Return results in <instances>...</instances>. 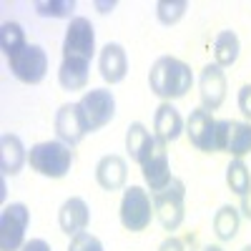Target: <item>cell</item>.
<instances>
[{
    "label": "cell",
    "instance_id": "f546056e",
    "mask_svg": "<svg viewBox=\"0 0 251 251\" xmlns=\"http://www.w3.org/2000/svg\"><path fill=\"white\" fill-rule=\"evenodd\" d=\"M20 251H50V244L43 239H30V241H25V246Z\"/></svg>",
    "mask_w": 251,
    "mask_h": 251
},
{
    "label": "cell",
    "instance_id": "ac0fdd59",
    "mask_svg": "<svg viewBox=\"0 0 251 251\" xmlns=\"http://www.w3.org/2000/svg\"><path fill=\"white\" fill-rule=\"evenodd\" d=\"M25 161H28L25 146L18 136L5 133L0 138V169H3V176H18Z\"/></svg>",
    "mask_w": 251,
    "mask_h": 251
},
{
    "label": "cell",
    "instance_id": "1f68e13d",
    "mask_svg": "<svg viewBox=\"0 0 251 251\" xmlns=\"http://www.w3.org/2000/svg\"><path fill=\"white\" fill-rule=\"evenodd\" d=\"M201 251H224V249H221V246H214V244H211V246H203Z\"/></svg>",
    "mask_w": 251,
    "mask_h": 251
},
{
    "label": "cell",
    "instance_id": "44dd1931",
    "mask_svg": "<svg viewBox=\"0 0 251 251\" xmlns=\"http://www.w3.org/2000/svg\"><path fill=\"white\" fill-rule=\"evenodd\" d=\"M239 226H241V214H239V208H234L231 203H224L219 211L214 214V234L221 241L236 239Z\"/></svg>",
    "mask_w": 251,
    "mask_h": 251
},
{
    "label": "cell",
    "instance_id": "277c9868",
    "mask_svg": "<svg viewBox=\"0 0 251 251\" xmlns=\"http://www.w3.org/2000/svg\"><path fill=\"white\" fill-rule=\"evenodd\" d=\"M118 216H121L123 228H128V231H146L151 224V216H153V199L141 186L126 188Z\"/></svg>",
    "mask_w": 251,
    "mask_h": 251
},
{
    "label": "cell",
    "instance_id": "83f0119b",
    "mask_svg": "<svg viewBox=\"0 0 251 251\" xmlns=\"http://www.w3.org/2000/svg\"><path fill=\"white\" fill-rule=\"evenodd\" d=\"M236 103H239V111L244 113V118L251 121V83H244V86L239 88Z\"/></svg>",
    "mask_w": 251,
    "mask_h": 251
},
{
    "label": "cell",
    "instance_id": "d4e9b609",
    "mask_svg": "<svg viewBox=\"0 0 251 251\" xmlns=\"http://www.w3.org/2000/svg\"><path fill=\"white\" fill-rule=\"evenodd\" d=\"M186 10H188L186 0H161V3H156V18L163 25H176L186 15Z\"/></svg>",
    "mask_w": 251,
    "mask_h": 251
},
{
    "label": "cell",
    "instance_id": "e0dca14e",
    "mask_svg": "<svg viewBox=\"0 0 251 251\" xmlns=\"http://www.w3.org/2000/svg\"><path fill=\"white\" fill-rule=\"evenodd\" d=\"M183 128H186V123H183L181 113L171 106V103L163 100L153 113V136L163 143H171L183 133Z\"/></svg>",
    "mask_w": 251,
    "mask_h": 251
},
{
    "label": "cell",
    "instance_id": "9c48e42d",
    "mask_svg": "<svg viewBox=\"0 0 251 251\" xmlns=\"http://www.w3.org/2000/svg\"><path fill=\"white\" fill-rule=\"evenodd\" d=\"M216 151L244 158L251 153V123L246 121H219L216 123Z\"/></svg>",
    "mask_w": 251,
    "mask_h": 251
},
{
    "label": "cell",
    "instance_id": "d6a6232c",
    "mask_svg": "<svg viewBox=\"0 0 251 251\" xmlns=\"http://www.w3.org/2000/svg\"><path fill=\"white\" fill-rule=\"evenodd\" d=\"M241 251H251V244H246V246H244V249H241Z\"/></svg>",
    "mask_w": 251,
    "mask_h": 251
},
{
    "label": "cell",
    "instance_id": "7c38bea8",
    "mask_svg": "<svg viewBox=\"0 0 251 251\" xmlns=\"http://www.w3.org/2000/svg\"><path fill=\"white\" fill-rule=\"evenodd\" d=\"M141 174H143L146 186L151 188V194L161 191V188L174 178L171 176V163H169V151H166V143L163 141L156 138L151 153L146 156V161L141 163Z\"/></svg>",
    "mask_w": 251,
    "mask_h": 251
},
{
    "label": "cell",
    "instance_id": "484cf974",
    "mask_svg": "<svg viewBox=\"0 0 251 251\" xmlns=\"http://www.w3.org/2000/svg\"><path fill=\"white\" fill-rule=\"evenodd\" d=\"M35 10L43 18H71L75 10V3L73 0H46V3H35Z\"/></svg>",
    "mask_w": 251,
    "mask_h": 251
},
{
    "label": "cell",
    "instance_id": "4fadbf2b",
    "mask_svg": "<svg viewBox=\"0 0 251 251\" xmlns=\"http://www.w3.org/2000/svg\"><path fill=\"white\" fill-rule=\"evenodd\" d=\"M199 96H201V108L216 111L224 98H226V75L216 63H208L201 68L199 75Z\"/></svg>",
    "mask_w": 251,
    "mask_h": 251
},
{
    "label": "cell",
    "instance_id": "5bb4252c",
    "mask_svg": "<svg viewBox=\"0 0 251 251\" xmlns=\"http://www.w3.org/2000/svg\"><path fill=\"white\" fill-rule=\"evenodd\" d=\"M91 221V211L88 203L83 201L80 196H71L68 201H63V206L58 208V226L63 234L68 236H78L88 228Z\"/></svg>",
    "mask_w": 251,
    "mask_h": 251
},
{
    "label": "cell",
    "instance_id": "8fae6325",
    "mask_svg": "<svg viewBox=\"0 0 251 251\" xmlns=\"http://www.w3.org/2000/svg\"><path fill=\"white\" fill-rule=\"evenodd\" d=\"M216 118L211 116V111L206 108H196L191 111L186 121V136L191 141V146H196L203 153H214L216 151Z\"/></svg>",
    "mask_w": 251,
    "mask_h": 251
},
{
    "label": "cell",
    "instance_id": "d6986e66",
    "mask_svg": "<svg viewBox=\"0 0 251 251\" xmlns=\"http://www.w3.org/2000/svg\"><path fill=\"white\" fill-rule=\"evenodd\" d=\"M156 143V136H151V131L146 128L143 123H131L128 131H126V151H128L131 161L136 163H143L146 156L151 153Z\"/></svg>",
    "mask_w": 251,
    "mask_h": 251
},
{
    "label": "cell",
    "instance_id": "30bf717a",
    "mask_svg": "<svg viewBox=\"0 0 251 251\" xmlns=\"http://www.w3.org/2000/svg\"><path fill=\"white\" fill-rule=\"evenodd\" d=\"M53 126H55L58 141H63L66 146H71V149L78 146L83 138H86V133H88L86 118H83L78 103H63V106L55 111Z\"/></svg>",
    "mask_w": 251,
    "mask_h": 251
},
{
    "label": "cell",
    "instance_id": "52a82bcc",
    "mask_svg": "<svg viewBox=\"0 0 251 251\" xmlns=\"http://www.w3.org/2000/svg\"><path fill=\"white\" fill-rule=\"evenodd\" d=\"M30 211L25 203H10L0 214V251H18L25 246V228Z\"/></svg>",
    "mask_w": 251,
    "mask_h": 251
},
{
    "label": "cell",
    "instance_id": "3957f363",
    "mask_svg": "<svg viewBox=\"0 0 251 251\" xmlns=\"http://www.w3.org/2000/svg\"><path fill=\"white\" fill-rule=\"evenodd\" d=\"M153 199V211L166 231H176L183 221V201H186V186L181 178H171L161 191L151 194Z\"/></svg>",
    "mask_w": 251,
    "mask_h": 251
},
{
    "label": "cell",
    "instance_id": "9a60e30c",
    "mask_svg": "<svg viewBox=\"0 0 251 251\" xmlns=\"http://www.w3.org/2000/svg\"><path fill=\"white\" fill-rule=\"evenodd\" d=\"M96 181L103 191H118L128 181V163L118 153H108L96 163Z\"/></svg>",
    "mask_w": 251,
    "mask_h": 251
},
{
    "label": "cell",
    "instance_id": "6da1fadb",
    "mask_svg": "<svg viewBox=\"0 0 251 251\" xmlns=\"http://www.w3.org/2000/svg\"><path fill=\"white\" fill-rule=\"evenodd\" d=\"M149 86L166 103H171L176 98H183L194 86L191 66L183 63V60H178V58H174V55H161L151 66Z\"/></svg>",
    "mask_w": 251,
    "mask_h": 251
},
{
    "label": "cell",
    "instance_id": "2e32d148",
    "mask_svg": "<svg viewBox=\"0 0 251 251\" xmlns=\"http://www.w3.org/2000/svg\"><path fill=\"white\" fill-rule=\"evenodd\" d=\"M98 71H100V78L116 86L126 78L128 73V55H126L123 46L121 43H106L98 55Z\"/></svg>",
    "mask_w": 251,
    "mask_h": 251
},
{
    "label": "cell",
    "instance_id": "f1b7e54d",
    "mask_svg": "<svg viewBox=\"0 0 251 251\" xmlns=\"http://www.w3.org/2000/svg\"><path fill=\"white\" fill-rule=\"evenodd\" d=\"M158 251H186V246H183V241L181 239H176V236H169L161 246H158Z\"/></svg>",
    "mask_w": 251,
    "mask_h": 251
},
{
    "label": "cell",
    "instance_id": "ffe728a7",
    "mask_svg": "<svg viewBox=\"0 0 251 251\" xmlns=\"http://www.w3.org/2000/svg\"><path fill=\"white\" fill-rule=\"evenodd\" d=\"M239 50H241V43H239V35L234 30H221L214 40V60L219 68H228L239 60Z\"/></svg>",
    "mask_w": 251,
    "mask_h": 251
},
{
    "label": "cell",
    "instance_id": "603a6c76",
    "mask_svg": "<svg viewBox=\"0 0 251 251\" xmlns=\"http://www.w3.org/2000/svg\"><path fill=\"white\" fill-rule=\"evenodd\" d=\"M25 46H28V40H25V30H23V25H20V23L8 20V23L0 25V48H3L5 58L18 55Z\"/></svg>",
    "mask_w": 251,
    "mask_h": 251
},
{
    "label": "cell",
    "instance_id": "7402d4cb",
    "mask_svg": "<svg viewBox=\"0 0 251 251\" xmlns=\"http://www.w3.org/2000/svg\"><path fill=\"white\" fill-rule=\"evenodd\" d=\"M58 83L66 91H83L88 86V63L63 60L58 71Z\"/></svg>",
    "mask_w": 251,
    "mask_h": 251
},
{
    "label": "cell",
    "instance_id": "5b68a950",
    "mask_svg": "<svg viewBox=\"0 0 251 251\" xmlns=\"http://www.w3.org/2000/svg\"><path fill=\"white\" fill-rule=\"evenodd\" d=\"M96 53V30L88 18H73L66 38H63V60H75V63H91Z\"/></svg>",
    "mask_w": 251,
    "mask_h": 251
},
{
    "label": "cell",
    "instance_id": "8992f818",
    "mask_svg": "<svg viewBox=\"0 0 251 251\" xmlns=\"http://www.w3.org/2000/svg\"><path fill=\"white\" fill-rule=\"evenodd\" d=\"M80 106V113L86 118V126H88V133L108 126L116 116V98L108 88H91L83 93V98L78 100Z\"/></svg>",
    "mask_w": 251,
    "mask_h": 251
},
{
    "label": "cell",
    "instance_id": "cb8c5ba5",
    "mask_svg": "<svg viewBox=\"0 0 251 251\" xmlns=\"http://www.w3.org/2000/svg\"><path fill=\"white\" fill-rule=\"evenodd\" d=\"M226 186L231 188L234 194H244L251 188V174H249V166L241 161V158H234L231 163H228L226 169Z\"/></svg>",
    "mask_w": 251,
    "mask_h": 251
},
{
    "label": "cell",
    "instance_id": "4316f807",
    "mask_svg": "<svg viewBox=\"0 0 251 251\" xmlns=\"http://www.w3.org/2000/svg\"><path fill=\"white\" fill-rule=\"evenodd\" d=\"M68 251H103V244H100L98 236H93V234H88V231H83V234H78V236L71 239Z\"/></svg>",
    "mask_w": 251,
    "mask_h": 251
},
{
    "label": "cell",
    "instance_id": "ba28073f",
    "mask_svg": "<svg viewBox=\"0 0 251 251\" xmlns=\"http://www.w3.org/2000/svg\"><path fill=\"white\" fill-rule=\"evenodd\" d=\"M8 66H10L13 75L20 83H25V86H38L48 73V55L38 43H28L18 55L8 58Z\"/></svg>",
    "mask_w": 251,
    "mask_h": 251
},
{
    "label": "cell",
    "instance_id": "4dcf8cb0",
    "mask_svg": "<svg viewBox=\"0 0 251 251\" xmlns=\"http://www.w3.org/2000/svg\"><path fill=\"white\" fill-rule=\"evenodd\" d=\"M241 214L251 221V188L241 194Z\"/></svg>",
    "mask_w": 251,
    "mask_h": 251
},
{
    "label": "cell",
    "instance_id": "7a4b0ae2",
    "mask_svg": "<svg viewBox=\"0 0 251 251\" xmlns=\"http://www.w3.org/2000/svg\"><path fill=\"white\" fill-rule=\"evenodd\" d=\"M28 163L35 174L46 178H63L73 166V151L63 141H43L30 149Z\"/></svg>",
    "mask_w": 251,
    "mask_h": 251
}]
</instances>
